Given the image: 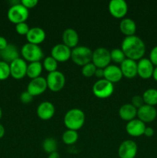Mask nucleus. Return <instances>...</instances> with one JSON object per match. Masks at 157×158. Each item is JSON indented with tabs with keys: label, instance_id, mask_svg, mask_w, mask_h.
I'll return each instance as SVG.
<instances>
[{
	"label": "nucleus",
	"instance_id": "obj_26",
	"mask_svg": "<svg viewBox=\"0 0 157 158\" xmlns=\"http://www.w3.org/2000/svg\"><path fill=\"white\" fill-rule=\"evenodd\" d=\"M143 98L145 104L155 106L157 105V89L154 88H149L146 89L143 94Z\"/></svg>",
	"mask_w": 157,
	"mask_h": 158
},
{
	"label": "nucleus",
	"instance_id": "obj_28",
	"mask_svg": "<svg viewBox=\"0 0 157 158\" xmlns=\"http://www.w3.org/2000/svg\"><path fill=\"white\" fill-rule=\"evenodd\" d=\"M42 148L46 153L48 154L57 151L58 143L57 140L53 137H47L42 142Z\"/></svg>",
	"mask_w": 157,
	"mask_h": 158
},
{
	"label": "nucleus",
	"instance_id": "obj_32",
	"mask_svg": "<svg viewBox=\"0 0 157 158\" xmlns=\"http://www.w3.org/2000/svg\"><path fill=\"white\" fill-rule=\"evenodd\" d=\"M97 67L91 62L82 67V74L86 77H91L95 75Z\"/></svg>",
	"mask_w": 157,
	"mask_h": 158
},
{
	"label": "nucleus",
	"instance_id": "obj_16",
	"mask_svg": "<svg viewBox=\"0 0 157 158\" xmlns=\"http://www.w3.org/2000/svg\"><path fill=\"white\" fill-rule=\"evenodd\" d=\"M146 127V123L139 120L138 118H135L128 122L126 126V131L129 135L137 137L144 135Z\"/></svg>",
	"mask_w": 157,
	"mask_h": 158
},
{
	"label": "nucleus",
	"instance_id": "obj_39",
	"mask_svg": "<svg viewBox=\"0 0 157 158\" xmlns=\"http://www.w3.org/2000/svg\"><path fill=\"white\" fill-rule=\"evenodd\" d=\"M8 42L6 39L3 36H0V51L4 49L8 46Z\"/></svg>",
	"mask_w": 157,
	"mask_h": 158
},
{
	"label": "nucleus",
	"instance_id": "obj_4",
	"mask_svg": "<svg viewBox=\"0 0 157 158\" xmlns=\"http://www.w3.org/2000/svg\"><path fill=\"white\" fill-rule=\"evenodd\" d=\"M21 54L26 61L40 62L44 57V52L39 45L27 43L22 46L21 49Z\"/></svg>",
	"mask_w": 157,
	"mask_h": 158
},
{
	"label": "nucleus",
	"instance_id": "obj_34",
	"mask_svg": "<svg viewBox=\"0 0 157 158\" xmlns=\"http://www.w3.org/2000/svg\"><path fill=\"white\" fill-rule=\"evenodd\" d=\"M131 104L133 105L136 109L140 108L142 106H143L145 104L143 97L139 95L134 96L132 98V100H131Z\"/></svg>",
	"mask_w": 157,
	"mask_h": 158
},
{
	"label": "nucleus",
	"instance_id": "obj_19",
	"mask_svg": "<svg viewBox=\"0 0 157 158\" xmlns=\"http://www.w3.org/2000/svg\"><path fill=\"white\" fill-rule=\"evenodd\" d=\"M122 73L123 77L132 79L137 76V62L131 59L126 58L120 64Z\"/></svg>",
	"mask_w": 157,
	"mask_h": 158
},
{
	"label": "nucleus",
	"instance_id": "obj_24",
	"mask_svg": "<svg viewBox=\"0 0 157 158\" xmlns=\"http://www.w3.org/2000/svg\"><path fill=\"white\" fill-rule=\"evenodd\" d=\"M119 29L126 36L135 35L136 31V24L135 21L130 18H125L119 23Z\"/></svg>",
	"mask_w": 157,
	"mask_h": 158
},
{
	"label": "nucleus",
	"instance_id": "obj_7",
	"mask_svg": "<svg viewBox=\"0 0 157 158\" xmlns=\"http://www.w3.org/2000/svg\"><path fill=\"white\" fill-rule=\"evenodd\" d=\"M92 63L97 68L105 69L110 65V51L105 47H99L92 52Z\"/></svg>",
	"mask_w": 157,
	"mask_h": 158
},
{
	"label": "nucleus",
	"instance_id": "obj_18",
	"mask_svg": "<svg viewBox=\"0 0 157 158\" xmlns=\"http://www.w3.org/2000/svg\"><path fill=\"white\" fill-rule=\"evenodd\" d=\"M121 69L116 65L110 64L104 69V79L112 83H118L123 78Z\"/></svg>",
	"mask_w": 157,
	"mask_h": 158
},
{
	"label": "nucleus",
	"instance_id": "obj_15",
	"mask_svg": "<svg viewBox=\"0 0 157 158\" xmlns=\"http://www.w3.org/2000/svg\"><path fill=\"white\" fill-rule=\"evenodd\" d=\"M157 117V110L155 106L144 104L137 109V117L143 123H151L155 120Z\"/></svg>",
	"mask_w": 157,
	"mask_h": 158
},
{
	"label": "nucleus",
	"instance_id": "obj_1",
	"mask_svg": "<svg viewBox=\"0 0 157 158\" xmlns=\"http://www.w3.org/2000/svg\"><path fill=\"white\" fill-rule=\"evenodd\" d=\"M121 49L126 58L137 61L143 58L146 52V45L140 37L133 35L123 39Z\"/></svg>",
	"mask_w": 157,
	"mask_h": 158
},
{
	"label": "nucleus",
	"instance_id": "obj_30",
	"mask_svg": "<svg viewBox=\"0 0 157 158\" xmlns=\"http://www.w3.org/2000/svg\"><path fill=\"white\" fill-rule=\"evenodd\" d=\"M110 56L111 61H113L115 63H120V64L126 59L123 51L119 48L112 49L110 51Z\"/></svg>",
	"mask_w": 157,
	"mask_h": 158
},
{
	"label": "nucleus",
	"instance_id": "obj_37",
	"mask_svg": "<svg viewBox=\"0 0 157 158\" xmlns=\"http://www.w3.org/2000/svg\"><path fill=\"white\" fill-rule=\"evenodd\" d=\"M38 2V0H22L21 1L22 4L28 9L35 7Z\"/></svg>",
	"mask_w": 157,
	"mask_h": 158
},
{
	"label": "nucleus",
	"instance_id": "obj_9",
	"mask_svg": "<svg viewBox=\"0 0 157 158\" xmlns=\"http://www.w3.org/2000/svg\"><path fill=\"white\" fill-rule=\"evenodd\" d=\"M138 151V147L132 140H126L119 147L118 154L119 158H135Z\"/></svg>",
	"mask_w": 157,
	"mask_h": 158
},
{
	"label": "nucleus",
	"instance_id": "obj_3",
	"mask_svg": "<svg viewBox=\"0 0 157 158\" xmlns=\"http://www.w3.org/2000/svg\"><path fill=\"white\" fill-rule=\"evenodd\" d=\"M92 52L88 46H77L72 49L71 59L75 64L83 66L92 62Z\"/></svg>",
	"mask_w": 157,
	"mask_h": 158
},
{
	"label": "nucleus",
	"instance_id": "obj_36",
	"mask_svg": "<svg viewBox=\"0 0 157 158\" xmlns=\"http://www.w3.org/2000/svg\"><path fill=\"white\" fill-rule=\"evenodd\" d=\"M149 60L154 66H157V46H154L149 53Z\"/></svg>",
	"mask_w": 157,
	"mask_h": 158
},
{
	"label": "nucleus",
	"instance_id": "obj_12",
	"mask_svg": "<svg viewBox=\"0 0 157 158\" xmlns=\"http://www.w3.org/2000/svg\"><path fill=\"white\" fill-rule=\"evenodd\" d=\"M72 49L63 43L55 45L51 49V56L53 57L57 62H66L71 58Z\"/></svg>",
	"mask_w": 157,
	"mask_h": 158
},
{
	"label": "nucleus",
	"instance_id": "obj_31",
	"mask_svg": "<svg viewBox=\"0 0 157 158\" xmlns=\"http://www.w3.org/2000/svg\"><path fill=\"white\" fill-rule=\"evenodd\" d=\"M11 76L10 66L6 62L0 61V80H5Z\"/></svg>",
	"mask_w": 157,
	"mask_h": 158
},
{
	"label": "nucleus",
	"instance_id": "obj_6",
	"mask_svg": "<svg viewBox=\"0 0 157 158\" xmlns=\"http://www.w3.org/2000/svg\"><path fill=\"white\" fill-rule=\"evenodd\" d=\"M113 83L104 78L97 80L92 86V93L95 97L100 99L108 98L113 94Z\"/></svg>",
	"mask_w": 157,
	"mask_h": 158
},
{
	"label": "nucleus",
	"instance_id": "obj_40",
	"mask_svg": "<svg viewBox=\"0 0 157 158\" xmlns=\"http://www.w3.org/2000/svg\"><path fill=\"white\" fill-rule=\"evenodd\" d=\"M96 77L98 78L102 79V78H104V69H101V68H97L96 70H95V75Z\"/></svg>",
	"mask_w": 157,
	"mask_h": 158
},
{
	"label": "nucleus",
	"instance_id": "obj_5",
	"mask_svg": "<svg viewBox=\"0 0 157 158\" xmlns=\"http://www.w3.org/2000/svg\"><path fill=\"white\" fill-rule=\"evenodd\" d=\"M29 15V9H26L21 2L11 6L7 12L8 19L15 25L26 22Z\"/></svg>",
	"mask_w": 157,
	"mask_h": 158
},
{
	"label": "nucleus",
	"instance_id": "obj_35",
	"mask_svg": "<svg viewBox=\"0 0 157 158\" xmlns=\"http://www.w3.org/2000/svg\"><path fill=\"white\" fill-rule=\"evenodd\" d=\"M32 99H33V97L27 90L22 92L20 95V100L22 103H25V104L31 103L32 101Z\"/></svg>",
	"mask_w": 157,
	"mask_h": 158
},
{
	"label": "nucleus",
	"instance_id": "obj_2",
	"mask_svg": "<svg viewBox=\"0 0 157 158\" xmlns=\"http://www.w3.org/2000/svg\"><path fill=\"white\" fill-rule=\"evenodd\" d=\"M86 121V115L82 110L72 108L66 113L63 118L65 126L68 130L77 131L81 129Z\"/></svg>",
	"mask_w": 157,
	"mask_h": 158
},
{
	"label": "nucleus",
	"instance_id": "obj_41",
	"mask_svg": "<svg viewBox=\"0 0 157 158\" xmlns=\"http://www.w3.org/2000/svg\"><path fill=\"white\" fill-rule=\"evenodd\" d=\"M48 158H61V157H60L59 154L57 151H55V152L49 154V156H48Z\"/></svg>",
	"mask_w": 157,
	"mask_h": 158
},
{
	"label": "nucleus",
	"instance_id": "obj_44",
	"mask_svg": "<svg viewBox=\"0 0 157 158\" xmlns=\"http://www.w3.org/2000/svg\"><path fill=\"white\" fill-rule=\"evenodd\" d=\"M2 108L1 106H0V120H1L2 118Z\"/></svg>",
	"mask_w": 157,
	"mask_h": 158
},
{
	"label": "nucleus",
	"instance_id": "obj_43",
	"mask_svg": "<svg viewBox=\"0 0 157 158\" xmlns=\"http://www.w3.org/2000/svg\"><path fill=\"white\" fill-rule=\"evenodd\" d=\"M152 77H153L154 80L157 82V66H155V68H154V71Z\"/></svg>",
	"mask_w": 157,
	"mask_h": 158
},
{
	"label": "nucleus",
	"instance_id": "obj_25",
	"mask_svg": "<svg viewBox=\"0 0 157 158\" xmlns=\"http://www.w3.org/2000/svg\"><path fill=\"white\" fill-rule=\"evenodd\" d=\"M42 63L41 62H32L29 63L27 66V72L26 76L29 77L31 80L39 77L42 72Z\"/></svg>",
	"mask_w": 157,
	"mask_h": 158
},
{
	"label": "nucleus",
	"instance_id": "obj_27",
	"mask_svg": "<svg viewBox=\"0 0 157 158\" xmlns=\"http://www.w3.org/2000/svg\"><path fill=\"white\" fill-rule=\"evenodd\" d=\"M62 141L65 144L72 145L76 143L78 139V132L72 130H66L62 134Z\"/></svg>",
	"mask_w": 157,
	"mask_h": 158
},
{
	"label": "nucleus",
	"instance_id": "obj_22",
	"mask_svg": "<svg viewBox=\"0 0 157 158\" xmlns=\"http://www.w3.org/2000/svg\"><path fill=\"white\" fill-rule=\"evenodd\" d=\"M78 34L76 31L72 28H68L65 29L62 33V42L63 44L67 46L70 49L76 47L78 46Z\"/></svg>",
	"mask_w": 157,
	"mask_h": 158
},
{
	"label": "nucleus",
	"instance_id": "obj_13",
	"mask_svg": "<svg viewBox=\"0 0 157 158\" xmlns=\"http://www.w3.org/2000/svg\"><path fill=\"white\" fill-rule=\"evenodd\" d=\"M154 65L148 58H142L137 62V75L141 78L147 80L152 77Z\"/></svg>",
	"mask_w": 157,
	"mask_h": 158
},
{
	"label": "nucleus",
	"instance_id": "obj_23",
	"mask_svg": "<svg viewBox=\"0 0 157 158\" xmlns=\"http://www.w3.org/2000/svg\"><path fill=\"white\" fill-rule=\"evenodd\" d=\"M119 115L122 120L129 122L137 117V109L131 103H126L119 108Z\"/></svg>",
	"mask_w": 157,
	"mask_h": 158
},
{
	"label": "nucleus",
	"instance_id": "obj_42",
	"mask_svg": "<svg viewBox=\"0 0 157 158\" xmlns=\"http://www.w3.org/2000/svg\"><path fill=\"white\" fill-rule=\"evenodd\" d=\"M5 132H6V131H5L4 127H3L1 123H0V139L2 138V137H4Z\"/></svg>",
	"mask_w": 157,
	"mask_h": 158
},
{
	"label": "nucleus",
	"instance_id": "obj_29",
	"mask_svg": "<svg viewBox=\"0 0 157 158\" xmlns=\"http://www.w3.org/2000/svg\"><path fill=\"white\" fill-rule=\"evenodd\" d=\"M42 66L46 71L49 73L54 72V71L57 70V67H58V62L55 60L52 56H49L46 57L43 60Z\"/></svg>",
	"mask_w": 157,
	"mask_h": 158
},
{
	"label": "nucleus",
	"instance_id": "obj_38",
	"mask_svg": "<svg viewBox=\"0 0 157 158\" xmlns=\"http://www.w3.org/2000/svg\"><path fill=\"white\" fill-rule=\"evenodd\" d=\"M144 135L147 137H151L154 135V130L150 127H146L144 131Z\"/></svg>",
	"mask_w": 157,
	"mask_h": 158
},
{
	"label": "nucleus",
	"instance_id": "obj_11",
	"mask_svg": "<svg viewBox=\"0 0 157 158\" xmlns=\"http://www.w3.org/2000/svg\"><path fill=\"white\" fill-rule=\"evenodd\" d=\"M48 88L46 79L42 77H37L30 80L27 86L26 90L32 96H38L42 94Z\"/></svg>",
	"mask_w": 157,
	"mask_h": 158
},
{
	"label": "nucleus",
	"instance_id": "obj_8",
	"mask_svg": "<svg viewBox=\"0 0 157 158\" xmlns=\"http://www.w3.org/2000/svg\"><path fill=\"white\" fill-rule=\"evenodd\" d=\"M47 86L50 90L53 92H58L64 87L66 84V77L65 75L60 71H54L49 73L46 77Z\"/></svg>",
	"mask_w": 157,
	"mask_h": 158
},
{
	"label": "nucleus",
	"instance_id": "obj_21",
	"mask_svg": "<svg viewBox=\"0 0 157 158\" xmlns=\"http://www.w3.org/2000/svg\"><path fill=\"white\" fill-rule=\"evenodd\" d=\"M0 57L4 62L11 63L16 59L19 58V51L18 47L15 45L9 43L4 49L0 51Z\"/></svg>",
	"mask_w": 157,
	"mask_h": 158
},
{
	"label": "nucleus",
	"instance_id": "obj_10",
	"mask_svg": "<svg viewBox=\"0 0 157 158\" xmlns=\"http://www.w3.org/2000/svg\"><path fill=\"white\" fill-rule=\"evenodd\" d=\"M10 66V73L11 76L14 79L20 80L22 79L26 76L27 72V63L23 58H18L11 63H9Z\"/></svg>",
	"mask_w": 157,
	"mask_h": 158
},
{
	"label": "nucleus",
	"instance_id": "obj_14",
	"mask_svg": "<svg viewBox=\"0 0 157 158\" xmlns=\"http://www.w3.org/2000/svg\"><path fill=\"white\" fill-rule=\"evenodd\" d=\"M111 15L117 19H122L128 12V5L125 0H111L109 3Z\"/></svg>",
	"mask_w": 157,
	"mask_h": 158
},
{
	"label": "nucleus",
	"instance_id": "obj_33",
	"mask_svg": "<svg viewBox=\"0 0 157 158\" xmlns=\"http://www.w3.org/2000/svg\"><path fill=\"white\" fill-rule=\"evenodd\" d=\"M30 28H29V25L24 22V23H18V24L15 25V31L18 34L22 35H27L28 32L29 31Z\"/></svg>",
	"mask_w": 157,
	"mask_h": 158
},
{
	"label": "nucleus",
	"instance_id": "obj_17",
	"mask_svg": "<svg viewBox=\"0 0 157 158\" xmlns=\"http://www.w3.org/2000/svg\"><path fill=\"white\" fill-rule=\"evenodd\" d=\"M55 112V106L49 101H43L40 103L36 110L37 116L42 120H50L53 117Z\"/></svg>",
	"mask_w": 157,
	"mask_h": 158
},
{
	"label": "nucleus",
	"instance_id": "obj_20",
	"mask_svg": "<svg viewBox=\"0 0 157 158\" xmlns=\"http://www.w3.org/2000/svg\"><path fill=\"white\" fill-rule=\"evenodd\" d=\"M26 36L28 43L39 45L46 39V32L40 27H32L30 28Z\"/></svg>",
	"mask_w": 157,
	"mask_h": 158
}]
</instances>
